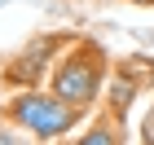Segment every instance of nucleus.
Masks as SVG:
<instances>
[{
    "mask_svg": "<svg viewBox=\"0 0 154 145\" xmlns=\"http://www.w3.org/2000/svg\"><path fill=\"white\" fill-rule=\"evenodd\" d=\"M48 53H53L48 40L31 44V53H26L22 62H13V66H9V84H35V79H40V66L48 62Z\"/></svg>",
    "mask_w": 154,
    "mask_h": 145,
    "instance_id": "3",
    "label": "nucleus"
},
{
    "mask_svg": "<svg viewBox=\"0 0 154 145\" xmlns=\"http://www.w3.org/2000/svg\"><path fill=\"white\" fill-rule=\"evenodd\" d=\"M145 145H154V114H150V123H145Z\"/></svg>",
    "mask_w": 154,
    "mask_h": 145,
    "instance_id": "7",
    "label": "nucleus"
},
{
    "mask_svg": "<svg viewBox=\"0 0 154 145\" xmlns=\"http://www.w3.org/2000/svg\"><path fill=\"white\" fill-rule=\"evenodd\" d=\"M97 92H101V57L93 44H84L53 71V97L71 110H84L97 101Z\"/></svg>",
    "mask_w": 154,
    "mask_h": 145,
    "instance_id": "2",
    "label": "nucleus"
},
{
    "mask_svg": "<svg viewBox=\"0 0 154 145\" xmlns=\"http://www.w3.org/2000/svg\"><path fill=\"white\" fill-rule=\"evenodd\" d=\"M150 114H154V110H150Z\"/></svg>",
    "mask_w": 154,
    "mask_h": 145,
    "instance_id": "9",
    "label": "nucleus"
},
{
    "mask_svg": "<svg viewBox=\"0 0 154 145\" xmlns=\"http://www.w3.org/2000/svg\"><path fill=\"white\" fill-rule=\"evenodd\" d=\"M132 92H137V84H132V79H119V84H115V92H110V106H115V110H128Z\"/></svg>",
    "mask_w": 154,
    "mask_h": 145,
    "instance_id": "5",
    "label": "nucleus"
},
{
    "mask_svg": "<svg viewBox=\"0 0 154 145\" xmlns=\"http://www.w3.org/2000/svg\"><path fill=\"white\" fill-rule=\"evenodd\" d=\"M132 5H154V0H132Z\"/></svg>",
    "mask_w": 154,
    "mask_h": 145,
    "instance_id": "8",
    "label": "nucleus"
},
{
    "mask_svg": "<svg viewBox=\"0 0 154 145\" xmlns=\"http://www.w3.org/2000/svg\"><path fill=\"white\" fill-rule=\"evenodd\" d=\"M5 114L13 119V128H22L35 141H53V136H62V132L75 128V110L62 106L53 92H18Z\"/></svg>",
    "mask_w": 154,
    "mask_h": 145,
    "instance_id": "1",
    "label": "nucleus"
},
{
    "mask_svg": "<svg viewBox=\"0 0 154 145\" xmlns=\"http://www.w3.org/2000/svg\"><path fill=\"white\" fill-rule=\"evenodd\" d=\"M0 145H26V141H22L18 132H5V128H0Z\"/></svg>",
    "mask_w": 154,
    "mask_h": 145,
    "instance_id": "6",
    "label": "nucleus"
},
{
    "mask_svg": "<svg viewBox=\"0 0 154 145\" xmlns=\"http://www.w3.org/2000/svg\"><path fill=\"white\" fill-rule=\"evenodd\" d=\"M75 145H115V132H110L106 123H93V128H88Z\"/></svg>",
    "mask_w": 154,
    "mask_h": 145,
    "instance_id": "4",
    "label": "nucleus"
}]
</instances>
